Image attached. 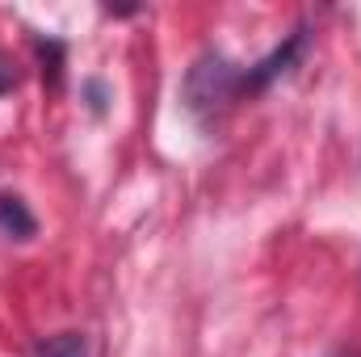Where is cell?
Listing matches in <instances>:
<instances>
[{"label":"cell","mask_w":361,"mask_h":357,"mask_svg":"<svg viewBox=\"0 0 361 357\" xmlns=\"http://www.w3.org/2000/svg\"><path fill=\"white\" fill-rule=\"evenodd\" d=\"M244 89V72H235V63H227L223 55H206L189 68L185 76V105L193 118L210 122L219 109H227Z\"/></svg>","instance_id":"6da1fadb"},{"label":"cell","mask_w":361,"mask_h":357,"mask_svg":"<svg viewBox=\"0 0 361 357\" xmlns=\"http://www.w3.org/2000/svg\"><path fill=\"white\" fill-rule=\"evenodd\" d=\"M38 231V219L30 214V206L17 193H0V236L8 240H30Z\"/></svg>","instance_id":"7a4b0ae2"},{"label":"cell","mask_w":361,"mask_h":357,"mask_svg":"<svg viewBox=\"0 0 361 357\" xmlns=\"http://www.w3.org/2000/svg\"><path fill=\"white\" fill-rule=\"evenodd\" d=\"M38 357H89V341L80 332H59L38 345Z\"/></svg>","instance_id":"3957f363"},{"label":"cell","mask_w":361,"mask_h":357,"mask_svg":"<svg viewBox=\"0 0 361 357\" xmlns=\"http://www.w3.org/2000/svg\"><path fill=\"white\" fill-rule=\"evenodd\" d=\"M13 85H17V76H13V63H8V59L0 55V97L13 89Z\"/></svg>","instance_id":"277c9868"}]
</instances>
